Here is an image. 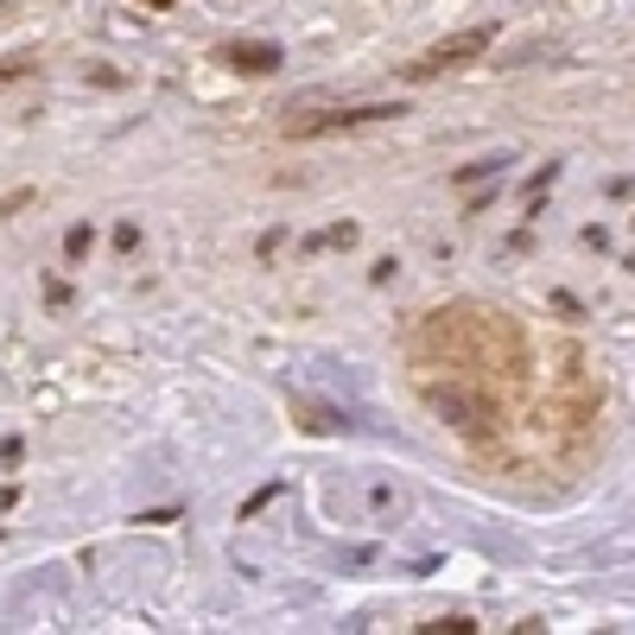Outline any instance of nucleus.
Wrapping results in <instances>:
<instances>
[{
  "instance_id": "1",
  "label": "nucleus",
  "mask_w": 635,
  "mask_h": 635,
  "mask_svg": "<svg viewBox=\"0 0 635 635\" xmlns=\"http://www.w3.org/2000/svg\"><path fill=\"white\" fill-rule=\"evenodd\" d=\"M489 26H471V33H451L445 45H432V51H426V58H413L407 64V76L413 83H426V76H439V71H451V64H464V58H484L489 51Z\"/></svg>"
},
{
  "instance_id": "2",
  "label": "nucleus",
  "mask_w": 635,
  "mask_h": 635,
  "mask_svg": "<svg viewBox=\"0 0 635 635\" xmlns=\"http://www.w3.org/2000/svg\"><path fill=\"white\" fill-rule=\"evenodd\" d=\"M388 114H401L394 102H363V109H331V114H305V121H286V134H337V127H363V121H388Z\"/></svg>"
},
{
  "instance_id": "3",
  "label": "nucleus",
  "mask_w": 635,
  "mask_h": 635,
  "mask_svg": "<svg viewBox=\"0 0 635 635\" xmlns=\"http://www.w3.org/2000/svg\"><path fill=\"white\" fill-rule=\"evenodd\" d=\"M223 64L229 71H248V76H267V71H280V45H229Z\"/></svg>"
},
{
  "instance_id": "4",
  "label": "nucleus",
  "mask_w": 635,
  "mask_h": 635,
  "mask_svg": "<svg viewBox=\"0 0 635 635\" xmlns=\"http://www.w3.org/2000/svg\"><path fill=\"white\" fill-rule=\"evenodd\" d=\"M89 242H96V235H89V223H76L71 235H64V255H71V261H83V255H89Z\"/></svg>"
},
{
  "instance_id": "5",
  "label": "nucleus",
  "mask_w": 635,
  "mask_h": 635,
  "mask_svg": "<svg viewBox=\"0 0 635 635\" xmlns=\"http://www.w3.org/2000/svg\"><path fill=\"white\" fill-rule=\"evenodd\" d=\"M471 635V630H477V623H464V616H451V623H426V635Z\"/></svg>"
},
{
  "instance_id": "6",
  "label": "nucleus",
  "mask_w": 635,
  "mask_h": 635,
  "mask_svg": "<svg viewBox=\"0 0 635 635\" xmlns=\"http://www.w3.org/2000/svg\"><path fill=\"white\" fill-rule=\"evenodd\" d=\"M20 204H26V191H13V197H0V217H13Z\"/></svg>"
},
{
  "instance_id": "7",
  "label": "nucleus",
  "mask_w": 635,
  "mask_h": 635,
  "mask_svg": "<svg viewBox=\"0 0 635 635\" xmlns=\"http://www.w3.org/2000/svg\"><path fill=\"white\" fill-rule=\"evenodd\" d=\"M20 71H26V64H0V76H20Z\"/></svg>"
},
{
  "instance_id": "8",
  "label": "nucleus",
  "mask_w": 635,
  "mask_h": 635,
  "mask_svg": "<svg viewBox=\"0 0 635 635\" xmlns=\"http://www.w3.org/2000/svg\"><path fill=\"white\" fill-rule=\"evenodd\" d=\"M159 7H166V0H159Z\"/></svg>"
}]
</instances>
